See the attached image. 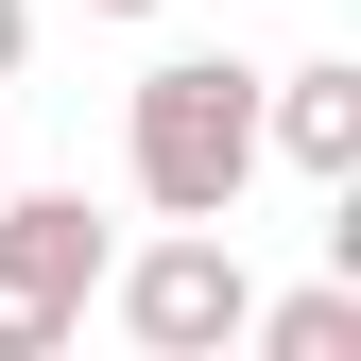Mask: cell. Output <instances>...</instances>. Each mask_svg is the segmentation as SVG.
<instances>
[{"label":"cell","instance_id":"cell-1","mask_svg":"<svg viewBox=\"0 0 361 361\" xmlns=\"http://www.w3.org/2000/svg\"><path fill=\"white\" fill-rule=\"evenodd\" d=\"M121 155H138V190L172 224H241V190H258V69L241 52H155L138 104H121Z\"/></svg>","mask_w":361,"mask_h":361},{"label":"cell","instance_id":"cell-2","mask_svg":"<svg viewBox=\"0 0 361 361\" xmlns=\"http://www.w3.org/2000/svg\"><path fill=\"white\" fill-rule=\"evenodd\" d=\"M104 293V207L86 190H0V361H52Z\"/></svg>","mask_w":361,"mask_h":361},{"label":"cell","instance_id":"cell-3","mask_svg":"<svg viewBox=\"0 0 361 361\" xmlns=\"http://www.w3.org/2000/svg\"><path fill=\"white\" fill-rule=\"evenodd\" d=\"M241 310H258V276H241V241H224V224H172V241H138V258H121V327H138L155 361L241 344Z\"/></svg>","mask_w":361,"mask_h":361},{"label":"cell","instance_id":"cell-4","mask_svg":"<svg viewBox=\"0 0 361 361\" xmlns=\"http://www.w3.org/2000/svg\"><path fill=\"white\" fill-rule=\"evenodd\" d=\"M258 155H293V172H327V190H361V69H276L258 86Z\"/></svg>","mask_w":361,"mask_h":361},{"label":"cell","instance_id":"cell-5","mask_svg":"<svg viewBox=\"0 0 361 361\" xmlns=\"http://www.w3.org/2000/svg\"><path fill=\"white\" fill-rule=\"evenodd\" d=\"M241 344H276V361H361V293H276V310H241Z\"/></svg>","mask_w":361,"mask_h":361},{"label":"cell","instance_id":"cell-6","mask_svg":"<svg viewBox=\"0 0 361 361\" xmlns=\"http://www.w3.org/2000/svg\"><path fill=\"white\" fill-rule=\"evenodd\" d=\"M18 52H35V0H0V86H18Z\"/></svg>","mask_w":361,"mask_h":361},{"label":"cell","instance_id":"cell-7","mask_svg":"<svg viewBox=\"0 0 361 361\" xmlns=\"http://www.w3.org/2000/svg\"><path fill=\"white\" fill-rule=\"evenodd\" d=\"M86 18H155V0H86Z\"/></svg>","mask_w":361,"mask_h":361}]
</instances>
